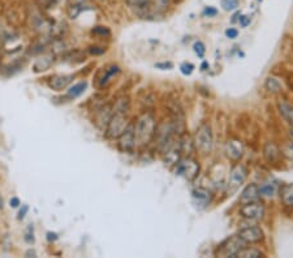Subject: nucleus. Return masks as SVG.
Masks as SVG:
<instances>
[{
	"mask_svg": "<svg viewBox=\"0 0 293 258\" xmlns=\"http://www.w3.org/2000/svg\"><path fill=\"white\" fill-rule=\"evenodd\" d=\"M245 243L238 236H232L227 239L216 250V255L219 257H236L241 248H244Z\"/></svg>",
	"mask_w": 293,
	"mask_h": 258,
	"instance_id": "39448f33",
	"label": "nucleus"
},
{
	"mask_svg": "<svg viewBox=\"0 0 293 258\" xmlns=\"http://www.w3.org/2000/svg\"><path fill=\"white\" fill-rule=\"evenodd\" d=\"M279 189H280V185H279L278 181H266L259 187V196L269 197L270 198V197H274L276 193H279Z\"/></svg>",
	"mask_w": 293,
	"mask_h": 258,
	"instance_id": "2eb2a0df",
	"label": "nucleus"
},
{
	"mask_svg": "<svg viewBox=\"0 0 293 258\" xmlns=\"http://www.w3.org/2000/svg\"><path fill=\"white\" fill-rule=\"evenodd\" d=\"M292 128H293V127H292Z\"/></svg>",
	"mask_w": 293,
	"mask_h": 258,
	"instance_id": "58836bf2",
	"label": "nucleus"
},
{
	"mask_svg": "<svg viewBox=\"0 0 293 258\" xmlns=\"http://www.w3.org/2000/svg\"><path fill=\"white\" fill-rule=\"evenodd\" d=\"M180 69H181V72L184 73V75L189 76V75H191V72H193V69H194V66L190 64V63H184V64L180 67Z\"/></svg>",
	"mask_w": 293,
	"mask_h": 258,
	"instance_id": "cd10ccee",
	"label": "nucleus"
},
{
	"mask_svg": "<svg viewBox=\"0 0 293 258\" xmlns=\"http://www.w3.org/2000/svg\"><path fill=\"white\" fill-rule=\"evenodd\" d=\"M216 13H218V11H216L215 8H213V7H206L204 10V16H209V17L215 16Z\"/></svg>",
	"mask_w": 293,
	"mask_h": 258,
	"instance_id": "7c9ffc66",
	"label": "nucleus"
},
{
	"mask_svg": "<svg viewBox=\"0 0 293 258\" xmlns=\"http://www.w3.org/2000/svg\"><path fill=\"white\" fill-rule=\"evenodd\" d=\"M225 154L232 161H240L244 154V145L238 140H229L225 145Z\"/></svg>",
	"mask_w": 293,
	"mask_h": 258,
	"instance_id": "f8f14e48",
	"label": "nucleus"
},
{
	"mask_svg": "<svg viewBox=\"0 0 293 258\" xmlns=\"http://www.w3.org/2000/svg\"><path fill=\"white\" fill-rule=\"evenodd\" d=\"M119 149L124 152H130L136 147L134 142V131H133V124H128L125 131L119 136Z\"/></svg>",
	"mask_w": 293,
	"mask_h": 258,
	"instance_id": "1a4fd4ad",
	"label": "nucleus"
},
{
	"mask_svg": "<svg viewBox=\"0 0 293 258\" xmlns=\"http://www.w3.org/2000/svg\"><path fill=\"white\" fill-rule=\"evenodd\" d=\"M238 237H240L245 244H254L259 243L265 239V232L262 231V228L258 227V226H248V227L241 228L238 231Z\"/></svg>",
	"mask_w": 293,
	"mask_h": 258,
	"instance_id": "0eeeda50",
	"label": "nucleus"
},
{
	"mask_svg": "<svg viewBox=\"0 0 293 258\" xmlns=\"http://www.w3.org/2000/svg\"><path fill=\"white\" fill-rule=\"evenodd\" d=\"M127 2L132 7L137 8V10L145 11L150 7V0H127Z\"/></svg>",
	"mask_w": 293,
	"mask_h": 258,
	"instance_id": "5701e85b",
	"label": "nucleus"
},
{
	"mask_svg": "<svg viewBox=\"0 0 293 258\" xmlns=\"http://www.w3.org/2000/svg\"><path fill=\"white\" fill-rule=\"evenodd\" d=\"M241 217L248 219V221H261L265 215V206L259 201H253V202L242 203L240 209Z\"/></svg>",
	"mask_w": 293,
	"mask_h": 258,
	"instance_id": "423d86ee",
	"label": "nucleus"
},
{
	"mask_svg": "<svg viewBox=\"0 0 293 258\" xmlns=\"http://www.w3.org/2000/svg\"><path fill=\"white\" fill-rule=\"evenodd\" d=\"M119 72V67H111V68L108 69V71H106V76H103V78H102V82L101 84H106V82L110 80V78L112 77V76L115 75V73H117Z\"/></svg>",
	"mask_w": 293,
	"mask_h": 258,
	"instance_id": "393cba45",
	"label": "nucleus"
},
{
	"mask_svg": "<svg viewBox=\"0 0 293 258\" xmlns=\"http://www.w3.org/2000/svg\"><path fill=\"white\" fill-rule=\"evenodd\" d=\"M193 48H194V53L197 54L200 58H202V56L205 55V53H206V48H205V44L202 43V42H196L194 46H193Z\"/></svg>",
	"mask_w": 293,
	"mask_h": 258,
	"instance_id": "a878e982",
	"label": "nucleus"
},
{
	"mask_svg": "<svg viewBox=\"0 0 293 258\" xmlns=\"http://www.w3.org/2000/svg\"><path fill=\"white\" fill-rule=\"evenodd\" d=\"M19 205H20L19 198H16V197H13V198L11 199V206H12V208H17Z\"/></svg>",
	"mask_w": 293,
	"mask_h": 258,
	"instance_id": "e433bc0d",
	"label": "nucleus"
},
{
	"mask_svg": "<svg viewBox=\"0 0 293 258\" xmlns=\"http://www.w3.org/2000/svg\"><path fill=\"white\" fill-rule=\"evenodd\" d=\"M54 62V56L53 55H46L43 56V58H40V59H38L37 62H35L34 64V72H44L47 71V69L51 67V64H53Z\"/></svg>",
	"mask_w": 293,
	"mask_h": 258,
	"instance_id": "a211bd4d",
	"label": "nucleus"
},
{
	"mask_svg": "<svg viewBox=\"0 0 293 258\" xmlns=\"http://www.w3.org/2000/svg\"><path fill=\"white\" fill-rule=\"evenodd\" d=\"M56 239H58V233H55V232L47 233V240H48V241H55Z\"/></svg>",
	"mask_w": 293,
	"mask_h": 258,
	"instance_id": "c9c22d12",
	"label": "nucleus"
},
{
	"mask_svg": "<svg viewBox=\"0 0 293 258\" xmlns=\"http://www.w3.org/2000/svg\"><path fill=\"white\" fill-rule=\"evenodd\" d=\"M279 194H280L281 202L287 206V208H292L293 206V183L280 185Z\"/></svg>",
	"mask_w": 293,
	"mask_h": 258,
	"instance_id": "f3484780",
	"label": "nucleus"
},
{
	"mask_svg": "<svg viewBox=\"0 0 293 258\" xmlns=\"http://www.w3.org/2000/svg\"><path fill=\"white\" fill-rule=\"evenodd\" d=\"M225 35L229 38V39H234V38H237V35H238V31L236 30V29H233V28H229V29H227L225 30Z\"/></svg>",
	"mask_w": 293,
	"mask_h": 258,
	"instance_id": "c85d7f7f",
	"label": "nucleus"
},
{
	"mask_svg": "<svg viewBox=\"0 0 293 258\" xmlns=\"http://www.w3.org/2000/svg\"><path fill=\"white\" fill-rule=\"evenodd\" d=\"M236 257L238 258H259V257H265V254H263L261 250H258V249H254V248H241L240 250L237 252V254H236Z\"/></svg>",
	"mask_w": 293,
	"mask_h": 258,
	"instance_id": "6ab92c4d",
	"label": "nucleus"
},
{
	"mask_svg": "<svg viewBox=\"0 0 293 258\" xmlns=\"http://www.w3.org/2000/svg\"><path fill=\"white\" fill-rule=\"evenodd\" d=\"M191 199H193L196 208L206 209L213 202V193L206 188H196L191 192Z\"/></svg>",
	"mask_w": 293,
	"mask_h": 258,
	"instance_id": "9d476101",
	"label": "nucleus"
},
{
	"mask_svg": "<svg viewBox=\"0 0 293 258\" xmlns=\"http://www.w3.org/2000/svg\"><path fill=\"white\" fill-rule=\"evenodd\" d=\"M127 127V114L120 111H114L110 120H108L106 134H107L108 138H119V136L125 131Z\"/></svg>",
	"mask_w": 293,
	"mask_h": 258,
	"instance_id": "7ed1b4c3",
	"label": "nucleus"
},
{
	"mask_svg": "<svg viewBox=\"0 0 293 258\" xmlns=\"http://www.w3.org/2000/svg\"><path fill=\"white\" fill-rule=\"evenodd\" d=\"M279 111H280L281 116L293 127V106H290L287 102H280L279 103Z\"/></svg>",
	"mask_w": 293,
	"mask_h": 258,
	"instance_id": "aec40b11",
	"label": "nucleus"
},
{
	"mask_svg": "<svg viewBox=\"0 0 293 258\" xmlns=\"http://www.w3.org/2000/svg\"><path fill=\"white\" fill-rule=\"evenodd\" d=\"M42 6L47 7V8H50V7H54L56 3H58L59 0H38Z\"/></svg>",
	"mask_w": 293,
	"mask_h": 258,
	"instance_id": "2f4dec72",
	"label": "nucleus"
},
{
	"mask_svg": "<svg viewBox=\"0 0 293 258\" xmlns=\"http://www.w3.org/2000/svg\"><path fill=\"white\" fill-rule=\"evenodd\" d=\"M213 129L209 124H202L196 132L194 146L202 154H209L213 150Z\"/></svg>",
	"mask_w": 293,
	"mask_h": 258,
	"instance_id": "f03ea898",
	"label": "nucleus"
},
{
	"mask_svg": "<svg viewBox=\"0 0 293 258\" xmlns=\"http://www.w3.org/2000/svg\"><path fill=\"white\" fill-rule=\"evenodd\" d=\"M238 22H240V25L242 26V28H247V26L250 24V17L249 16H240Z\"/></svg>",
	"mask_w": 293,
	"mask_h": 258,
	"instance_id": "c756f323",
	"label": "nucleus"
},
{
	"mask_svg": "<svg viewBox=\"0 0 293 258\" xmlns=\"http://www.w3.org/2000/svg\"><path fill=\"white\" fill-rule=\"evenodd\" d=\"M220 4L224 11H234L238 7V0H222Z\"/></svg>",
	"mask_w": 293,
	"mask_h": 258,
	"instance_id": "b1692460",
	"label": "nucleus"
},
{
	"mask_svg": "<svg viewBox=\"0 0 293 258\" xmlns=\"http://www.w3.org/2000/svg\"><path fill=\"white\" fill-rule=\"evenodd\" d=\"M86 86H87L86 82H78V84L73 85V86L68 90V96L69 98H77V96H80L81 94L85 91Z\"/></svg>",
	"mask_w": 293,
	"mask_h": 258,
	"instance_id": "4be33fe9",
	"label": "nucleus"
},
{
	"mask_svg": "<svg viewBox=\"0 0 293 258\" xmlns=\"http://www.w3.org/2000/svg\"><path fill=\"white\" fill-rule=\"evenodd\" d=\"M72 81H73V76H71V75L54 76V77L50 80V86L53 87L54 90L60 91L68 86Z\"/></svg>",
	"mask_w": 293,
	"mask_h": 258,
	"instance_id": "4468645a",
	"label": "nucleus"
},
{
	"mask_svg": "<svg viewBox=\"0 0 293 258\" xmlns=\"http://www.w3.org/2000/svg\"><path fill=\"white\" fill-rule=\"evenodd\" d=\"M265 87L270 91V93H279V91H281V89H283L280 81L275 77L267 78L265 82Z\"/></svg>",
	"mask_w": 293,
	"mask_h": 258,
	"instance_id": "412c9836",
	"label": "nucleus"
},
{
	"mask_svg": "<svg viewBox=\"0 0 293 258\" xmlns=\"http://www.w3.org/2000/svg\"><path fill=\"white\" fill-rule=\"evenodd\" d=\"M93 33H95V34H102V35L110 34V31H108L106 28H102V26H98V28L94 29Z\"/></svg>",
	"mask_w": 293,
	"mask_h": 258,
	"instance_id": "473e14b6",
	"label": "nucleus"
},
{
	"mask_svg": "<svg viewBox=\"0 0 293 258\" xmlns=\"http://www.w3.org/2000/svg\"><path fill=\"white\" fill-rule=\"evenodd\" d=\"M98 48L99 47H91V48H90V53L94 54V55H101V54L105 53V50H103V48H101V50H98Z\"/></svg>",
	"mask_w": 293,
	"mask_h": 258,
	"instance_id": "f704fd0d",
	"label": "nucleus"
},
{
	"mask_svg": "<svg viewBox=\"0 0 293 258\" xmlns=\"http://www.w3.org/2000/svg\"><path fill=\"white\" fill-rule=\"evenodd\" d=\"M259 187L257 184H249L242 193H241L240 202L241 203H248L253 202V201H258L259 198Z\"/></svg>",
	"mask_w": 293,
	"mask_h": 258,
	"instance_id": "ddd939ff",
	"label": "nucleus"
},
{
	"mask_svg": "<svg viewBox=\"0 0 293 258\" xmlns=\"http://www.w3.org/2000/svg\"><path fill=\"white\" fill-rule=\"evenodd\" d=\"M200 174V165L196 159L184 158L180 159L179 163L176 165V175L182 176L185 180L193 181Z\"/></svg>",
	"mask_w": 293,
	"mask_h": 258,
	"instance_id": "20e7f679",
	"label": "nucleus"
},
{
	"mask_svg": "<svg viewBox=\"0 0 293 258\" xmlns=\"http://www.w3.org/2000/svg\"><path fill=\"white\" fill-rule=\"evenodd\" d=\"M248 177V170L242 165L237 163L232 167L231 172H229V179H228V187L229 189L234 190L240 188L242 184L245 183Z\"/></svg>",
	"mask_w": 293,
	"mask_h": 258,
	"instance_id": "6e6552de",
	"label": "nucleus"
},
{
	"mask_svg": "<svg viewBox=\"0 0 293 258\" xmlns=\"http://www.w3.org/2000/svg\"><path fill=\"white\" fill-rule=\"evenodd\" d=\"M283 154L287 157L289 161H292L293 162V143L292 142H289L288 145H285V146H284Z\"/></svg>",
	"mask_w": 293,
	"mask_h": 258,
	"instance_id": "bb28decb",
	"label": "nucleus"
},
{
	"mask_svg": "<svg viewBox=\"0 0 293 258\" xmlns=\"http://www.w3.org/2000/svg\"><path fill=\"white\" fill-rule=\"evenodd\" d=\"M28 210H29L28 205H22L21 210L19 212V219H20V221H21V219H24L25 215H26V213H28Z\"/></svg>",
	"mask_w": 293,
	"mask_h": 258,
	"instance_id": "72a5a7b5",
	"label": "nucleus"
},
{
	"mask_svg": "<svg viewBox=\"0 0 293 258\" xmlns=\"http://www.w3.org/2000/svg\"><path fill=\"white\" fill-rule=\"evenodd\" d=\"M263 156H265L266 161L270 163L276 162L280 157V150H279L278 145L274 142H267L263 149Z\"/></svg>",
	"mask_w": 293,
	"mask_h": 258,
	"instance_id": "dca6fc26",
	"label": "nucleus"
},
{
	"mask_svg": "<svg viewBox=\"0 0 293 258\" xmlns=\"http://www.w3.org/2000/svg\"><path fill=\"white\" fill-rule=\"evenodd\" d=\"M0 209H3V199L0 198Z\"/></svg>",
	"mask_w": 293,
	"mask_h": 258,
	"instance_id": "4c0bfd02",
	"label": "nucleus"
},
{
	"mask_svg": "<svg viewBox=\"0 0 293 258\" xmlns=\"http://www.w3.org/2000/svg\"><path fill=\"white\" fill-rule=\"evenodd\" d=\"M136 146H145L154 138L157 131V122L152 112H143L133 124Z\"/></svg>",
	"mask_w": 293,
	"mask_h": 258,
	"instance_id": "f257e3e1",
	"label": "nucleus"
},
{
	"mask_svg": "<svg viewBox=\"0 0 293 258\" xmlns=\"http://www.w3.org/2000/svg\"><path fill=\"white\" fill-rule=\"evenodd\" d=\"M181 145L172 142L164 149V162L168 166H176L181 159Z\"/></svg>",
	"mask_w": 293,
	"mask_h": 258,
	"instance_id": "9b49d317",
	"label": "nucleus"
}]
</instances>
